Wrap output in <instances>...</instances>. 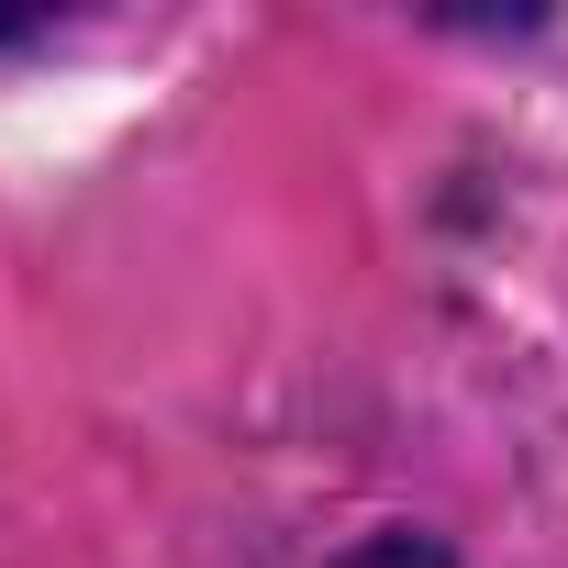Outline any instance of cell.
Here are the masks:
<instances>
[{"instance_id":"6da1fadb","label":"cell","mask_w":568,"mask_h":568,"mask_svg":"<svg viewBox=\"0 0 568 568\" xmlns=\"http://www.w3.org/2000/svg\"><path fill=\"white\" fill-rule=\"evenodd\" d=\"M335 568H457V557H446L435 535H368V546H357V557H335Z\"/></svg>"}]
</instances>
